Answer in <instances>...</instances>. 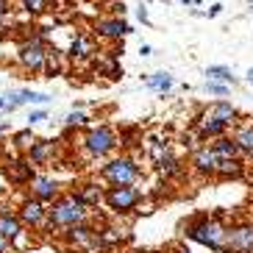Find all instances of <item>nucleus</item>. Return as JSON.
Here are the masks:
<instances>
[{"label": "nucleus", "instance_id": "f257e3e1", "mask_svg": "<svg viewBox=\"0 0 253 253\" xmlns=\"http://www.w3.org/2000/svg\"><path fill=\"white\" fill-rule=\"evenodd\" d=\"M186 234H189V239H195V242L211 248V251H223L225 253L231 231L225 228L223 223H217V220H201V223H195Z\"/></svg>", "mask_w": 253, "mask_h": 253}, {"label": "nucleus", "instance_id": "f03ea898", "mask_svg": "<svg viewBox=\"0 0 253 253\" xmlns=\"http://www.w3.org/2000/svg\"><path fill=\"white\" fill-rule=\"evenodd\" d=\"M86 217V203L78 198V195H70V198H61L56 206L50 209V223L53 225H78Z\"/></svg>", "mask_w": 253, "mask_h": 253}, {"label": "nucleus", "instance_id": "7ed1b4c3", "mask_svg": "<svg viewBox=\"0 0 253 253\" xmlns=\"http://www.w3.org/2000/svg\"><path fill=\"white\" fill-rule=\"evenodd\" d=\"M103 175H106V181H112L114 186H128L136 175H139V170H136V164L131 162V159H114L112 164H106Z\"/></svg>", "mask_w": 253, "mask_h": 253}, {"label": "nucleus", "instance_id": "20e7f679", "mask_svg": "<svg viewBox=\"0 0 253 253\" xmlns=\"http://www.w3.org/2000/svg\"><path fill=\"white\" fill-rule=\"evenodd\" d=\"M114 145H117V139H114V134H112L106 126L92 128L89 134H86V148H89V153H95V156H103V153H109Z\"/></svg>", "mask_w": 253, "mask_h": 253}, {"label": "nucleus", "instance_id": "39448f33", "mask_svg": "<svg viewBox=\"0 0 253 253\" xmlns=\"http://www.w3.org/2000/svg\"><path fill=\"white\" fill-rule=\"evenodd\" d=\"M20 61H23L28 70H45V61H47V50L42 47L39 39H31L20 47Z\"/></svg>", "mask_w": 253, "mask_h": 253}, {"label": "nucleus", "instance_id": "423d86ee", "mask_svg": "<svg viewBox=\"0 0 253 253\" xmlns=\"http://www.w3.org/2000/svg\"><path fill=\"white\" fill-rule=\"evenodd\" d=\"M106 201L114 211H128V209H134L136 201H139V192H136L134 186H112V192L106 195Z\"/></svg>", "mask_w": 253, "mask_h": 253}, {"label": "nucleus", "instance_id": "0eeeda50", "mask_svg": "<svg viewBox=\"0 0 253 253\" xmlns=\"http://www.w3.org/2000/svg\"><path fill=\"white\" fill-rule=\"evenodd\" d=\"M225 253H253V225H239L231 231Z\"/></svg>", "mask_w": 253, "mask_h": 253}, {"label": "nucleus", "instance_id": "6e6552de", "mask_svg": "<svg viewBox=\"0 0 253 253\" xmlns=\"http://www.w3.org/2000/svg\"><path fill=\"white\" fill-rule=\"evenodd\" d=\"M217 164H220V156H217L211 148H201L195 153V167L201 172H214L217 175Z\"/></svg>", "mask_w": 253, "mask_h": 253}, {"label": "nucleus", "instance_id": "1a4fd4ad", "mask_svg": "<svg viewBox=\"0 0 253 253\" xmlns=\"http://www.w3.org/2000/svg\"><path fill=\"white\" fill-rule=\"evenodd\" d=\"M234 117H237V109L231 103H225V100H217V103L211 106V112H209V120H217V123H225V126H228Z\"/></svg>", "mask_w": 253, "mask_h": 253}, {"label": "nucleus", "instance_id": "9d476101", "mask_svg": "<svg viewBox=\"0 0 253 253\" xmlns=\"http://www.w3.org/2000/svg\"><path fill=\"white\" fill-rule=\"evenodd\" d=\"M97 31L103 34V37H123V34H128V25L123 23V20H100L97 23Z\"/></svg>", "mask_w": 253, "mask_h": 253}, {"label": "nucleus", "instance_id": "9b49d317", "mask_svg": "<svg viewBox=\"0 0 253 253\" xmlns=\"http://www.w3.org/2000/svg\"><path fill=\"white\" fill-rule=\"evenodd\" d=\"M34 195H37V201H53V195H56V181L34 178Z\"/></svg>", "mask_w": 253, "mask_h": 253}, {"label": "nucleus", "instance_id": "f8f14e48", "mask_svg": "<svg viewBox=\"0 0 253 253\" xmlns=\"http://www.w3.org/2000/svg\"><path fill=\"white\" fill-rule=\"evenodd\" d=\"M217 175H223V178H237V175H242V164H239L237 159H220Z\"/></svg>", "mask_w": 253, "mask_h": 253}, {"label": "nucleus", "instance_id": "ddd939ff", "mask_svg": "<svg viewBox=\"0 0 253 253\" xmlns=\"http://www.w3.org/2000/svg\"><path fill=\"white\" fill-rule=\"evenodd\" d=\"M42 217H45V209H42V203H39V201L25 203V209H23V220H25V223L37 225V223H42Z\"/></svg>", "mask_w": 253, "mask_h": 253}, {"label": "nucleus", "instance_id": "4468645a", "mask_svg": "<svg viewBox=\"0 0 253 253\" xmlns=\"http://www.w3.org/2000/svg\"><path fill=\"white\" fill-rule=\"evenodd\" d=\"M220 159H237V142H231V139H217L214 142V148H211Z\"/></svg>", "mask_w": 253, "mask_h": 253}, {"label": "nucleus", "instance_id": "2eb2a0df", "mask_svg": "<svg viewBox=\"0 0 253 253\" xmlns=\"http://www.w3.org/2000/svg\"><path fill=\"white\" fill-rule=\"evenodd\" d=\"M17 234H20V223H17L14 217H8V214H0V237H6V239H14Z\"/></svg>", "mask_w": 253, "mask_h": 253}, {"label": "nucleus", "instance_id": "dca6fc26", "mask_svg": "<svg viewBox=\"0 0 253 253\" xmlns=\"http://www.w3.org/2000/svg\"><path fill=\"white\" fill-rule=\"evenodd\" d=\"M70 239L78 242V245H92V242H95V234H92L89 228H84V225H73V228H70Z\"/></svg>", "mask_w": 253, "mask_h": 253}, {"label": "nucleus", "instance_id": "f3484780", "mask_svg": "<svg viewBox=\"0 0 253 253\" xmlns=\"http://www.w3.org/2000/svg\"><path fill=\"white\" fill-rule=\"evenodd\" d=\"M234 142H237L239 150H245V153H251V156H253V126L251 128H242Z\"/></svg>", "mask_w": 253, "mask_h": 253}, {"label": "nucleus", "instance_id": "a211bd4d", "mask_svg": "<svg viewBox=\"0 0 253 253\" xmlns=\"http://www.w3.org/2000/svg\"><path fill=\"white\" fill-rule=\"evenodd\" d=\"M6 172L11 175V181H17V184H20V181H28V178H31V167H28L25 162H14Z\"/></svg>", "mask_w": 253, "mask_h": 253}, {"label": "nucleus", "instance_id": "6ab92c4d", "mask_svg": "<svg viewBox=\"0 0 253 253\" xmlns=\"http://www.w3.org/2000/svg\"><path fill=\"white\" fill-rule=\"evenodd\" d=\"M206 75H209V81H225V84H234V81H237V78L231 75L228 67H209Z\"/></svg>", "mask_w": 253, "mask_h": 253}, {"label": "nucleus", "instance_id": "aec40b11", "mask_svg": "<svg viewBox=\"0 0 253 253\" xmlns=\"http://www.w3.org/2000/svg\"><path fill=\"white\" fill-rule=\"evenodd\" d=\"M148 84L153 89H170L172 86V75L170 73H156L153 78H148Z\"/></svg>", "mask_w": 253, "mask_h": 253}, {"label": "nucleus", "instance_id": "412c9836", "mask_svg": "<svg viewBox=\"0 0 253 253\" xmlns=\"http://www.w3.org/2000/svg\"><path fill=\"white\" fill-rule=\"evenodd\" d=\"M89 53H92V42L86 37H78L73 42V56H81L84 59V56H89Z\"/></svg>", "mask_w": 253, "mask_h": 253}, {"label": "nucleus", "instance_id": "4be33fe9", "mask_svg": "<svg viewBox=\"0 0 253 253\" xmlns=\"http://www.w3.org/2000/svg\"><path fill=\"white\" fill-rule=\"evenodd\" d=\"M201 131H203L206 136H217V134H223V131H225V123H217V120H206V123L201 126Z\"/></svg>", "mask_w": 253, "mask_h": 253}, {"label": "nucleus", "instance_id": "5701e85b", "mask_svg": "<svg viewBox=\"0 0 253 253\" xmlns=\"http://www.w3.org/2000/svg\"><path fill=\"white\" fill-rule=\"evenodd\" d=\"M47 6H50V0H25V8H28L31 14H42Z\"/></svg>", "mask_w": 253, "mask_h": 253}, {"label": "nucleus", "instance_id": "b1692460", "mask_svg": "<svg viewBox=\"0 0 253 253\" xmlns=\"http://www.w3.org/2000/svg\"><path fill=\"white\" fill-rule=\"evenodd\" d=\"M14 142L20 145V148H34V145H37V142H34V134H31V128L28 131H20V134L14 136Z\"/></svg>", "mask_w": 253, "mask_h": 253}, {"label": "nucleus", "instance_id": "393cba45", "mask_svg": "<svg viewBox=\"0 0 253 253\" xmlns=\"http://www.w3.org/2000/svg\"><path fill=\"white\" fill-rule=\"evenodd\" d=\"M47 153H50V145H34V148H31V156H34V162H42Z\"/></svg>", "mask_w": 253, "mask_h": 253}, {"label": "nucleus", "instance_id": "a878e982", "mask_svg": "<svg viewBox=\"0 0 253 253\" xmlns=\"http://www.w3.org/2000/svg\"><path fill=\"white\" fill-rule=\"evenodd\" d=\"M78 198H81V201H84V203H95V201H97V198H100V192H97L95 186H86V189H84V192H81V195H78Z\"/></svg>", "mask_w": 253, "mask_h": 253}, {"label": "nucleus", "instance_id": "bb28decb", "mask_svg": "<svg viewBox=\"0 0 253 253\" xmlns=\"http://www.w3.org/2000/svg\"><path fill=\"white\" fill-rule=\"evenodd\" d=\"M206 89L211 92V95H225V92H228L223 84H214V81H209V84H206Z\"/></svg>", "mask_w": 253, "mask_h": 253}, {"label": "nucleus", "instance_id": "cd10ccee", "mask_svg": "<svg viewBox=\"0 0 253 253\" xmlns=\"http://www.w3.org/2000/svg\"><path fill=\"white\" fill-rule=\"evenodd\" d=\"M178 170V162H175V159H167V162H162V172H167V175H170V172H175Z\"/></svg>", "mask_w": 253, "mask_h": 253}, {"label": "nucleus", "instance_id": "c85d7f7f", "mask_svg": "<svg viewBox=\"0 0 253 253\" xmlns=\"http://www.w3.org/2000/svg\"><path fill=\"white\" fill-rule=\"evenodd\" d=\"M84 120H86V117H84L81 112H73V114L67 117V123H70V126H78V123H84Z\"/></svg>", "mask_w": 253, "mask_h": 253}, {"label": "nucleus", "instance_id": "c756f323", "mask_svg": "<svg viewBox=\"0 0 253 253\" xmlns=\"http://www.w3.org/2000/svg\"><path fill=\"white\" fill-rule=\"evenodd\" d=\"M45 120V112H31V117H28V123L34 126V123H42Z\"/></svg>", "mask_w": 253, "mask_h": 253}, {"label": "nucleus", "instance_id": "7c9ffc66", "mask_svg": "<svg viewBox=\"0 0 253 253\" xmlns=\"http://www.w3.org/2000/svg\"><path fill=\"white\" fill-rule=\"evenodd\" d=\"M136 17H139L142 23H148V11H145V6H139V8H136Z\"/></svg>", "mask_w": 253, "mask_h": 253}, {"label": "nucleus", "instance_id": "2f4dec72", "mask_svg": "<svg viewBox=\"0 0 253 253\" xmlns=\"http://www.w3.org/2000/svg\"><path fill=\"white\" fill-rule=\"evenodd\" d=\"M220 11H223V6H220V3H214V6L209 8V17H217Z\"/></svg>", "mask_w": 253, "mask_h": 253}, {"label": "nucleus", "instance_id": "473e14b6", "mask_svg": "<svg viewBox=\"0 0 253 253\" xmlns=\"http://www.w3.org/2000/svg\"><path fill=\"white\" fill-rule=\"evenodd\" d=\"M0 253H8V239L0 237Z\"/></svg>", "mask_w": 253, "mask_h": 253}, {"label": "nucleus", "instance_id": "72a5a7b5", "mask_svg": "<svg viewBox=\"0 0 253 253\" xmlns=\"http://www.w3.org/2000/svg\"><path fill=\"white\" fill-rule=\"evenodd\" d=\"M139 53H142V56H153V50H150V45H142V47H139Z\"/></svg>", "mask_w": 253, "mask_h": 253}, {"label": "nucleus", "instance_id": "f704fd0d", "mask_svg": "<svg viewBox=\"0 0 253 253\" xmlns=\"http://www.w3.org/2000/svg\"><path fill=\"white\" fill-rule=\"evenodd\" d=\"M6 11H8V0H0V17L6 14Z\"/></svg>", "mask_w": 253, "mask_h": 253}, {"label": "nucleus", "instance_id": "c9c22d12", "mask_svg": "<svg viewBox=\"0 0 253 253\" xmlns=\"http://www.w3.org/2000/svg\"><path fill=\"white\" fill-rule=\"evenodd\" d=\"M248 81H251V84H253V70H251V73H248Z\"/></svg>", "mask_w": 253, "mask_h": 253}, {"label": "nucleus", "instance_id": "e433bc0d", "mask_svg": "<svg viewBox=\"0 0 253 253\" xmlns=\"http://www.w3.org/2000/svg\"><path fill=\"white\" fill-rule=\"evenodd\" d=\"M0 128H3V123H0Z\"/></svg>", "mask_w": 253, "mask_h": 253}, {"label": "nucleus", "instance_id": "4c0bfd02", "mask_svg": "<svg viewBox=\"0 0 253 253\" xmlns=\"http://www.w3.org/2000/svg\"><path fill=\"white\" fill-rule=\"evenodd\" d=\"M251 3H253V0H251Z\"/></svg>", "mask_w": 253, "mask_h": 253}, {"label": "nucleus", "instance_id": "58836bf2", "mask_svg": "<svg viewBox=\"0 0 253 253\" xmlns=\"http://www.w3.org/2000/svg\"><path fill=\"white\" fill-rule=\"evenodd\" d=\"M186 253H189V251H186Z\"/></svg>", "mask_w": 253, "mask_h": 253}]
</instances>
